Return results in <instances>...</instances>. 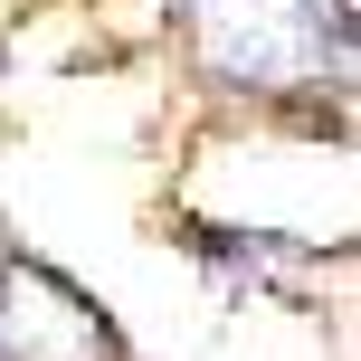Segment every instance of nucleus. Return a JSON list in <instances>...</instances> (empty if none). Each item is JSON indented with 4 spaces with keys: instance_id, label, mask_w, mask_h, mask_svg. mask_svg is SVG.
Returning a JSON list of instances; mask_svg holds the SVG:
<instances>
[{
    "instance_id": "nucleus-1",
    "label": "nucleus",
    "mask_w": 361,
    "mask_h": 361,
    "mask_svg": "<svg viewBox=\"0 0 361 361\" xmlns=\"http://www.w3.org/2000/svg\"><path fill=\"white\" fill-rule=\"evenodd\" d=\"M190 38H200V67L247 95L305 86L314 67H352L343 19H324L314 0H190Z\"/></svg>"
},
{
    "instance_id": "nucleus-2",
    "label": "nucleus",
    "mask_w": 361,
    "mask_h": 361,
    "mask_svg": "<svg viewBox=\"0 0 361 361\" xmlns=\"http://www.w3.org/2000/svg\"><path fill=\"white\" fill-rule=\"evenodd\" d=\"M0 361H114V333L67 276L0 257Z\"/></svg>"
}]
</instances>
